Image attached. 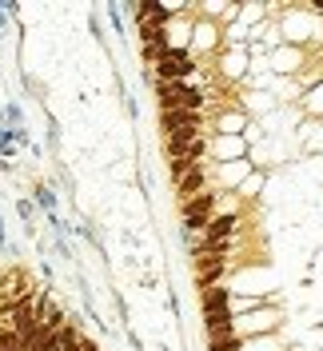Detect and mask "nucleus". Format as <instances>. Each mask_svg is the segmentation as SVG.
Here are the masks:
<instances>
[{
  "label": "nucleus",
  "mask_w": 323,
  "mask_h": 351,
  "mask_svg": "<svg viewBox=\"0 0 323 351\" xmlns=\"http://www.w3.org/2000/svg\"><path fill=\"white\" fill-rule=\"evenodd\" d=\"M228 291H239V295H252V300H276L280 295V271L276 263H243L228 276Z\"/></svg>",
  "instance_id": "obj_1"
},
{
  "label": "nucleus",
  "mask_w": 323,
  "mask_h": 351,
  "mask_svg": "<svg viewBox=\"0 0 323 351\" xmlns=\"http://www.w3.org/2000/svg\"><path fill=\"white\" fill-rule=\"evenodd\" d=\"M283 319H287V311H283L276 300L272 304L256 307V311H248V315H239L232 319V335L236 339H256V335H276L283 328Z\"/></svg>",
  "instance_id": "obj_2"
},
{
  "label": "nucleus",
  "mask_w": 323,
  "mask_h": 351,
  "mask_svg": "<svg viewBox=\"0 0 323 351\" xmlns=\"http://www.w3.org/2000/svg\"><path fill=\"white\" fill-rule=\"evenodd\" d=\"M192 24H195V8L188 4V12L168 16V21L160 24V44H164L168 52H184V56H188V48H192Z\"/></svg>",
  "instance_id": "obj_3"
},
{
  "label": "nucleus",
  "mask_w": 323,
  "mask_h": 351,
  "mask_svg": "<svg viewBox=\"0 0 323 351\" xmlns=\"http://www.w3.org/2000/svg\"><path fill=\"white\" fill-rule=\"evenodd\" d=\"M303 68H307V48H296V44H280L267 56V72L272 76H283V80H296Z\"/></svg>",
  "instance_id": "obj_4"
},
{
  "label": "nucleus",
  "mask_w": 323,
  "mask_h": 351,
  "mask_svg": "<svg viewBox=\"0 0 323 351\" xmlns=\"http://www.w3.org/2000/svg\"><path fill=\"white\" fill-rule=\"evenodd\" d=\"M232 160H248L243 136H212L208 140V164H232Z\"/></svg>",
  "instance_id": "obj_5"
},
{
  "label": "nucleus",
  "mask_w": 323,
  "mask_h": 351,
  "mask_svg": "<svg viewBox=\"0 0 323 351\" xmlns=\"http://www.w3.org/2000/svg\"><path fill=\"white\" fill-rule=\"evenodd\" d=\"M208 124H212L215 136H243V128H248V116H243L239 108H224V112H215Z\"/></svg>",
  "instance_id": "obj_6"
},
{
  "label": "nucleus",
  "mask_w": 323,
  "mask_h": 351,
  "mask_svg": "<svg viewBox=\"0 0 323 351\" xmlns=\"http://www.w3.org/2000/svg\"><path fill=\"white\" fill-rule=\"evenodd\" d=\"M300 112H303V120H323V84L315 88H307L300 96Z\"/></svg>",
  "instance_id": "obj_7"
},
{
  "label": "nucleus",
  "mask_w": 323,
  "mask_h": 351,
  "mask_svg": "<svg viewBox=\"0 0 323 351\" xmlns=\"http://www.w3.org/2000/svg\"><path fill=\"white\" fill-rule=\"evenodd\" d=\"M263 192H267V172H252V176H248V180H243V184L236 188V196L243 199V204H252V199H259Z\"/></svg>",
  "instance_id": "obj_8"
},
{
  "label": "nucleus",
  "mask_w": 323,
  "mask_h": 351,
  "mask_svg": "<svg viewBox=\"0 0 323 351\" xmlns=\"http://www.w3.org/2000/svg\"><path fill=\"white\" fill-rule=\"evenodd\" d=\"M239 351H287V339L276 335H256V339H239Z\"/></svg>",
  "instance_id": "obj_9"
},
{
  "label": "nucleus",
  "mask_w": 323,
  "mask_h": 351,
  "mask_svg": "<svg viewBox=\"0 0 323 351\" xmlns=\"http://www.w3.org/2000/svg\"><path fill=\"white\" fill-rule=\"evenodd\" d=\"M300 148L307 152V160H315V156H323V120H311V132L300 140Z\"/></svg>",
  "instance_id": "obj_10"
},
{
  "label": "nucleus",
  "mask_w": 323,
  "mask_h": 351,
  "mask_svg": "<svg viewBox=\"0 0 323 351\" xmlns=\"http://www.w3.org/2000/svg\"><path fill=\"white\" fill-rule=\"evenodd\" d=\"M32 204L40 208L44 216H56V188L52 184H36L32 188Z\"/></svg>",
  "instance_id": "obj_11"
},
{
  "label": "nucleus",
  "mask_w": 323,
  "mask_h": 351,
  "mask_svg": "<svg viewBox=\"0 0 323 351\" xmlns=\"http://www.w3.org/2000/svg\"><path fill=\"white\" fill-rule=\"evenodd\" d=\"M267 21V4H239V24L243 28H256Z\"/></svg>",
  "instance_id": "obj_12"
},
{
  "label": "nucleus",
  "mask_w": 323,
  "mask_h": 351,
  "mask_svg": "<svg viewBox=\"0 0 323 351\" xmlns=\"http://www.w3.org/2000/svg\"><path fill=\"white\" fill-rule=\"evenodd\" d=\"M16 216H21L24 228H36V204H32L28 196H21L16 199Z\"/></svg>",
  "instance_id": "obj_13"
},
{
  "label": "nucleus",
  "mask_w": 323,
  "mask_h": 351,
  "mask_svg": "<svg viewBox=\"0 0 323 351\" xmlns=\"http://www.w3.org/2000/svg\"><path fill=\"white\" fill-rule=\"evenodd\" d=\"M204 351H239V339L236 335H224V339H208Z\"/></svg>",
  "instance_id": "obj_14"
}]
</instances>
